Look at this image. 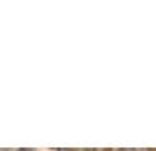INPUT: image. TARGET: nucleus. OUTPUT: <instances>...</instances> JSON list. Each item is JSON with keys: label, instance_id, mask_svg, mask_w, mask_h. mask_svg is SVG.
Masks as SVG:
<instances>
[{"label": "nucleus", "instance_id": "obj_1", "mask_svg": "<svg viewBox=\"0 0 156 151\" xmlns=\"http://www.w3.org/2000/svg\"><path fill=\"white\" fill-rule=\"evenodd\" d=\"M20 151H32V149H20Z\"/></svg>", "mask_w": 156, "mask_h": 151}]
</instances>
